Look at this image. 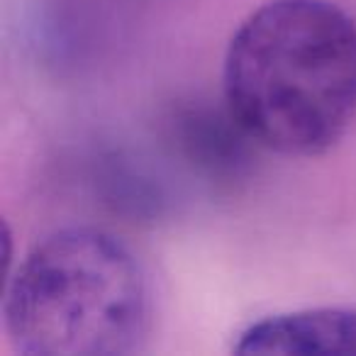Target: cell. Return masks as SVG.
<instances>
[{"instance_id": "cell-1", "label": "cell", "mask_w": 356, "mask_h": 356, "mask_svg": "<svg viewBox=\"0 0 356 356\" xmlns=\"http://www.w3.org/2000/svg\"><path fill=\"white\" fill-rule=\"evenodd\" d=\"M225 108L257 147L317 156L356 120V22L330 0H268L232 35Z\"/></svg>"}, {"instance_id": "cell-2", "label": "cell", "mask_w": 356, "mask_h": 356, "mask_svg": "<svg viewBox=\"0 0 356 356\" xmlns=\"http://www.w3.org/2000/svg\"><path fill=\"white\" fill-rule=\"evenodd\" d=\"M6 330L27 356H122L152 320L142 264L103 229L71 227L30 249L6 291Z\"/></svg>"}, {"instance_id": "cell-3", "label": "cell", "mask_w": 356, "mask_h": 356, "mask_svg": "<svg viewBox=\"0 0 356 356\" xmlns=\"http://www.w3.org/2000/svg\"><path fill=\"white\" fill-rule=\"evenodd\" d=\"M234 354H356V310L312 307L268 315L239 334Z\"/></svg>"}, {"instance_id": "cell-4", "label": "cell", "mask_w": 356, "mask_h": 356, "mask_svg": "<svg viewBox=\"0 0 356 356\" xmlns=\"http://www.w3.org/2000/svg\"><path fill=\"white\" fill-rule=\"evenodd\" d=\"M176 139L186 159L210 176H237L244 161V142H252L227 108L222 118L198 110L186 113L184 118H178Z\"/></svg>"}]
</instances>
